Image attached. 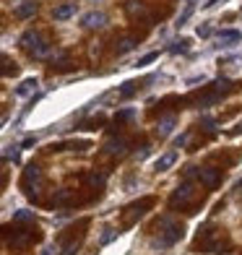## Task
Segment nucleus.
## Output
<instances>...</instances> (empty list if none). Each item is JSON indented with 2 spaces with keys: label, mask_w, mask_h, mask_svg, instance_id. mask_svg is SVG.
<instances>
[{
  "label": "nucleus",
  "mask_w": 242,
  "mask_h": 255,
  "mask_svg": "<svg viewBox=\"0 0 242 255\" xmlns=\"http://www.w3.org/2000/svg\"><path fill=\"white\" fill-rule=\"evenodd\" d=\"M21 47H24L34 60H47V57H52V47L47 42L42 39V34L39 31H24L21 34Z\"/></svg>",
  "instance_id": "nucleus-1"
},
{
  "label": "nucleus",
  "mask_w": 242,
  "mask_h": 255,
  "mask_svg": "<svg viewBox=\"0 0 242 255\" xmlns=\"http://www.w3.org/2000/svg\"><path fill=\"white\" fill-rule=\"evenodd\" d=\"M182 240V224L177 222V219L172 216H161L159 219V237H156V245L159 248H169L175 245V242Z\"/></svg>",
  "instance_id": "nucleus-2"
},
{
  "label": "nucleus",
  "mask_w": 242,
  "mask_h": 255,
  "mask_svg": "<svg viewBox=\"0 0 242 255\" xmlns=\"http://www.w3.org/2000/svg\"><path fill=\"white\" fill-rule=\"evenodd\" d=\"M42 182H44V177H42V169H39L37 164H29V167L24 169V177H21V190H24L31 201H39Z\"/></svg>",
  "instance_id": "nucleus-3"
},
{
  "label": "nucleus",
  "mask_w": 242,
  "mask_h": 255,
  "mask_svg": "<svg viewBox=\"0 0 242 255\" xmlns=\"http://www.w3.org/2000/svg\"><path fill=\"white\" fill-rule=\"evenodd\" d=\"M193 195H195V190H193V185L190 182H182V185H177V188H175V193H172V198H169V203L172 206H188L190 201H193Z\"/></svg>",
  "instance_id": "nucleus-4"
},
{
  "label": "nucleus",
  "mask_w": 242,
  "mask_h": 255,
  "mask_svg": "<svg viewBox=\"0 0 242 255\" xmlns=\"http://www.w3.org/2000/svg\"><path fill=\"white\" fill-rule=\"evenodd\" d=\"M107 26V16L102 10H89V13L81 16V29H105Z\"/></svg>",
  "instance_id": "nucleus-5"
},
{
  "label": "nucleus",
  "mask_w": 242,
  "mask_h": 255,
  "mask_svg": "<svg viewBox=\"0 0 242 255\" xmlns=\"http://www.w3.org/2000/svg\"><path fill=\"white\" fill-rule=\"evenodd\" d=\"M198 180H201L209 190H214V188H219V185H222V169L201 167V169H198Z\"/></svg>",
  "instance_id": "nucleus-6"
},
{
  "label": "nucleus",
  "mask_w": 242,
  "mask_h": 255,
  "mask_svg": "<svg viewBox=\"0 0 242 255\" xmlns=\"http://www.w3.org/2000/svg\"><path fill=\"white\" fill-rule=\"evenodd\" d=\"M39 10V3L37 0H21V3L13 8V18H18V21H26V18H31L34 13Z\"/></svg>",
  "instance_id": "nucleus-7"
},
{
  "label": "nucleus",
  "mask_w": 242,
  "mask_h": 255,
  "mask_svg": "<svg viewBox=\"0 0 242 255\" xmlns=\"http://www.w3.org/2000/svg\"><path fill=\"white\" fill-rule=\"evenodd\" d=\"M128 148H130V143L125 141V138H107V143H105V151L110 156H125Z\"/></svg>",
  "instance_id": "nucleus-8"
},
{
  "label": "nucleus",
  "mask_w": 242,
  "mask_h": 255,
  "mask_svg": "<svg viewBox=\"0 0 242 255\" xmlns=\"http://www.w3.org/2000/svg\"><path fill=\"white\" fill-rule=\"evenodd\" d=\"M175 161H177V151H167V154H161V156L154 161V172H159V175H161V172H169Z\"/></svg>",
  "instance_id": "nucleus-9"
},
{
  "label": "nucleus",
  "mask_w": 242,
  "mask_h": 255,
  "mask_svg": "<svg viewBox=\"0 0 242 255\" xmlns=\"http://www.w3.org/2000/svg\"><path fill=\"white\" fill-rule=\"evenodd\" d=\"M76 16V3H60L55 10H52V18L55 21H68Z\"/></svg>",
  "instance_id": "nucleus-10"
},
{
  "label": "nucleus",
  "mask_w": 242,
  "mask_h": 255,
  "mask_svg": "<svg viewBox=\"0 0 242 255\" xmlns=\"http://www.w3.org/2000/svg\"><path fill=\"white\" fill-rule=\"evenodd\" d=\"M216 39L222 42V47H229V44H235L242 39V34L237 29H222V31H216Z\"/></svg>",
  "instance_id": "nucleus-11"
},
{
  "label": "nucleus",
  "mask_w": 242,
  "mask_h": 255,
  "mask_svg": "<svg viewBox=\"0 0 242 255\" xmlns=\"http://www.w3.org/2000/svg\"><path fill=\"white\" fill-rule=\"evenodd\" d=\"M175 125H177V118H175V115H167V118H161V120H159V125H156V135H161V138L169 135Z\"/></svg>",
  "instance_id": "nucleus-12"
},
{
  "label": "nucleus",
  "mask_w": 242,
  "mask_h": 255,
  "mask_svg": "<svg viewBox=\"0 0 242 255\" xmlns=\"http://www.w3.org/2000/svg\"><path fill=\"white\" fill-rule=\"evenodd\" d=\"M31 240H37V235H34V232H18V235H13V240H8V245H13V248H26Z\"/></svg>",
  "instance_id": "nucleus-13"
},
{
  "label": "nucleus",
  "mask_w": 242,
  "mask_h": 255,
  "mask_svg": "<svg viewBox=\"0 0 242 255\" xmlns=\"http://www.w3.org/2000/svg\"><path fill=\"white\" fill-rule=\"evenodd\" d=\"M151 206H154L151 198H143L141 203H133V206L128 208V211H130V222H133V219H141V216L146 214V208H151Z\"/></svg>",
  "instance_id": "nucleus-14"
},
{
  "label": "nucleus",
  "mask_w": 242,
  "mask_h": 255,
  "mask_svg": "<svg viewBox=\"0 0 242 255\" xmlns=\"http://www.w3.org/2000/svg\"><path fill=\"white\" fill-rule=\"evenodd\" d=\"M37 86H39L37 78H24V81H21V84L16 86V97H29Z\"/></svg>",
  "instance_id": "nucleus-15"
},
{
  "label": "nucleus",
  "mask_w": 242,
  "mask_h": 255,
  "mask_svg": "<svg viewBox=\"0 0 242 255\" xmlns=\"http://www.w3.org/2000/svg\"><path fill=\"white\" fill-rule=\"evenodd\" d=\"M138 42H141L138 37H125V39H120V42H118V55H128L130 50H135Z\"/></svg>",
  "instance_id": "nucleus-16"
},
{
  "label": "nucleus",
  "mask_w": 242,
  "mask_h": 255,
  "mask_svg": "<svg viewBox=\"0 0 242 255\" xmlns=\"http://www.w3.org/2000/svg\"><path fill=\"white\" fill-rule=\"evenodd\" d=\"M125 8H128V13H130V16H138V18H148V10H146V5H143V3H135V0H130V3L125 5Z\"/></svg>",
  "instance_id": "nucleus-17"
},
{
  "label": "nucleus",
  "mask_w": 242,
  "mask_h": 255,
  "mask_svg": "<svg viewBox=\"0 0 242 255\" xmlns=\"http://www.w3.org/2000/svg\"><path fill=\"white\" fill-rule=\"evenodd\" d=\"M13 222H18V224H24V222H34V211L18 208V211H13Z\"/></svg>",
  "instance_id": "nucleus-18"
},
{
  "label": "nucleus",
  "mask_w": 242,
  "mask_h": 255,
  "mask_svg": "<svg viewBox=\"0 0 242 255\" xmlns=\"http://www.w3.org/2000/svg\"><path fill=\"white\" fill-rule=\"evenodd\" d=\"M154 60H159V52H146L143 57H138V63H135V68H146V65H151Z\"/></svg>",
  "instance_id": "nucleus-19"
},
{
  "label": "nucleus",
  "mask_w": 242,
  "mask_h": 255,
  "mask_svg": "<svg viewBox=\"0 0 242 255\" xmlns=\"http://www.w3.org/2000/svg\"><path fill=\"white\" fill-rule=\"evenodd\" d=\"M135 91H138V84H135V81H128V84H122L120 97H122V99H128V97H133V94H135Z\"/></svg>",
  "instance_id": "nucleus-20"
},
{
  "label": "nucleus",
  "mask_w": 242,
  "mask_h": 255,
  "mask_svg": "<svg viewBox=\"0 0 242 255\" xmlns=\"http://www.w3.org/2000/svg\"><path fill=\"white\" fill-rule=\"evenodd\" d=\"M193 8H195L193 3H188V5H185V10H182V13H180V18H177V24H175V26H180V29H182V26L188 24V18L193 16Z\"/></svg>",
  "instance_id": "nucleus-21"
},
{
  "label": "nucleus",
  "mask_w": 242,
  "mask_h": 255,
  "mask_svg": "<svg viewBox=\"0 0 242 255\" xmlns=\"http://www.w3.org/2000/svg\"><path fill=\"white\" fill-rule=\"evenodd\" d=\"M133 118H135V110H130V107H128V110H120L118 115H115V120H118V123H128V120H133Z\"/></svg>",
  "instance_id": "nucleus-22"
},
{
  "label": "nucleus",
  "mask_w": 242,
  "mask_h": 255,
  "mask_svg": "<svg viewBox=\"0 0 242 255\" xmlns=\"http://www.w3.org/2000/svg\"><path fill=\"white\" fill-rule=\"evenodd\" d=\"M118 235H120L118 229H112V227H107V229H105V235H102V240H99V242H102V245H110V242H112L115 237H118Z\"/></svg>",
  "instance_id": "nucleus-23"
},
{
  "label": "nucleus",
  "mask_w": 242,
  "mask_h": 255,
  "mask_svg": "<svg viewBox=\"0 0 242 255\" xmlns=\"http://www.w3.org/2000/svg\"><path fill=\"white\" fill-rule=\"evenodd\" d=\"M188 39H180V42H172L169 44V52H188Z\"/></svg>",
  "instance_id": "nucleus-24"
},
{
  "label": "nucleus",
  "mask_w": 242,
  "mask_h": 255,
  "mask_svg": "<svg viewBox=\"0 0 242 255\" xmlns=\"http://www.w3.org/2000/svg\"><path fill=\"white\" fill-rule=\"evenodd\" d=\"M71 201V193L68 190H57V195H55V206H63V203H68Z\"/></svg>",
  "instance_id": "nucleus-25"
},
{
  "label": "nucleus",
  "mask_w": 242,
  "mask_h": 255,
  "mask_svg": "<svg viewBox=\"0 0 242 255\" xmlns=\"http://www.w3.org/2000/svg\"><path fill=\"white\" fill-rule=\"evenodd\" d=\"M195 34H198L201 39H206V37H211V34H214V29H211L209 24H203V26H198V29H195Z\"/></svg>",
  "instance_id": "nucleus-26"
},
{
  "label": "nucleus",
  "mask_w": 242,
  "mask_h": 255,
  "mask_svg": "<svg viewBox=\"0 0 242 255\" xmlns=\"http://www.w3.org/2000/svg\"><path fill=\"white\" fill-rule=\"evenodd\" d=\"M201 125H203V130H206V133H214V130H216V123H214L211 118H203Z\"/></svg>",
  "instance_id": "nucleus-27"
},
{
  "label": "nucleus",
  "mask_w": 242,
  "mask_h": 255,
  "mask_svg": "<svg viewBox=\"0 0 242 255\" xmlns=\"http://www.w3.org/2000/svg\"><path fill=\"white\" fill-rule=\"evenodd\" d=\"M18 148H21V146H10L8 151H5V161H10V159L16 161V159H18Z\"/></svg>",
  "instance_id": "nucleus-28"
},
{
  "label": "nucleus",
  "mask_w": 242,
  "mask_h": 255,
  "mask_svg": "<svg viewBox=\"0 0 242 255\" xmlns=\"http://www.w3.org/2000/svg\"><path fill=\"white\" fill-rule=\"evenodd\" d=\"M89 182L91 185H105V175H97L94 172V175H89Z\"/></svg>",
  "instance_id": "nucleus-29"
},
{
  "label": "nucleus",
  "mask_w": 242,
  "mask_h": 255,
  "mask_svg": "<svg viewBox=\"0 0 242 255\" xmlns=\"http://www.w3.org/2000/svg\"><path fill=\"white\" fill-rule=\"evenodd\" d=\"M76 253H78V245H76V242H68L65 250H63V255H76Z\"/></svg>",
  "instance_id": "nucleus-30"
},
{
  "label": "nucleus",
  "mask_w": 242,
  "mask_h": 255,
  "mask_svg": "<svg viewBox=\"0 0 242 255\" xmlns=\"http://www.w3.org/2000/svg\"><path fill=\"white\" fill-rule=\"evenodd\" d=\"M34 143H37V135H29V138H24V141H21V148H31Z\"/></svg>",
  "instance_id": "nucleus-31"
},
{
  "label": "nucleus",
  "mask_w": 242,
  "mask_h": 255,
  "mask_svg": "<svg viewBox=\"0 0 242 255\" xmlns=\"http://www.w3.org/2000/svg\"><path fill=\"white\" fill-rule=\"evenodd\" d=\"M185 143H188V133H182V135H177V138H175V148L185 146Z\"/></svg>",
  "instance_id": "nucleus-32"
},
{
  "label": "nucleus",
  "mask_w": 242,
  "mask_h": 255,
  "mask_svg": "<svg viewBox=\"0 0 242 255\" xmlns=\"http://www.w3.org/2000/svg\"><path fill=\"white\" fill-rule=\"evenodd\" d=\"M216 3H222V0H209V3H203V8H214Z\"/></svg>",
  "instance_id": "nucleus-33"
},
{
  "label": "nucleus",
  "mask_w": 242,
  "mask_h": 255,
  "mask_svg": "<svg viewBox=\"0 0 242 255\" xmlns=\"http://www.w3.org/2000/svg\"><path fill=\"white\" fill-rule=\"evenodd\" d=\"M232 133H242V123H240V125L235 128V130H232Z\"/></svg>",
  "instance_id": "nucleus-34"
},
{
  "label": "nucleus",
  "mask_w": 242,
  "mask_h": 255,
  "mask_svg": "<svg viewBox=\"0 0 242 255\" xmlns=\"http://www.w3.org/2000/svg\"><path fill=\"white\" fill-rule=\"evenodd\" d=\"M42 255H52V248H47V250H42Z\"/></svg>",
  "instance_id": "nucleus-35"
}]
</instances>
